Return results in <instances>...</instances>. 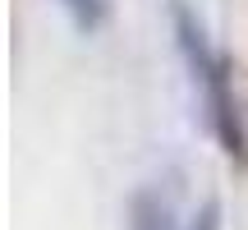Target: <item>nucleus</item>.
<instances>
[{"label":"nucleus","mask_w":248,"mask_h":230,"mask_svg":"<svg viewBox=\"0 0 248 230\" xmlns=\"http://www.w3.org/2000/svg\"><path fill=\"white\" fill-rule=\"evenodd\" d=\"M64 9H69V18L78 28H97L101 18H106V0H60Z\"/></svg>","instance_id":"7ed1b4c3"},{"label":"nucleus","mask_w":248,"mask_h":230,"mask_svg":"<svg viewBox=\"0 0 248 230\" xmlns=\"http://www.w3.org/2000/svg\"><path fill=\"white\" fill-rule=\"evenodd\" d=\"M170 18H175V46H179V55H184V65H188V79H193L198 97H202L212 133L221 138V148L230 152V157H248V111L239 101L234 69H230V60H225V51L207 37L202 18H198L184 0H175Z\"/></svg>","instance_id":"f257e3e1"},{"label":"nucleus","mask_w":248,"mask_h":230,"mask_svg":"<svg viewBox=\"0 0 248 230\" xmlns=\"http://www.w3.org/2000/svg\"><path fill=\"white\" fill-rule=\"evenodd\" d=\"M129 230H202V226H193L184 212H179V203H175L170 189L152 184V189H138V194H133Z\"/></svg>","instance_id":"f03ea898"}]
</instances>
